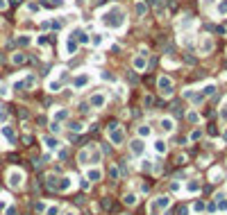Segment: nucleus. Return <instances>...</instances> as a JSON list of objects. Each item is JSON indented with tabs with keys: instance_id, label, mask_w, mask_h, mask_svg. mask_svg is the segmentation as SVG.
I'll return each instance as SVG.
<instances>
[{
	"instance_id": "052dcab7",
	"label": "nucleus",
	"mask_w": 227,
	"mask_h": 215,
	"mask_svg": "<svg viewBox=\"0 0 227 215\" xmlns=\"http://www.w3.org/2000/svg\"><path fill=\"white\" fill-rule=\"evenodd\" d=\"M225 140H227V131H225Z\"/></svg>"
},
{
	"instance_id": "a211bd4d",
	"label": "nucleus",
	"mask_w": 227,
	"mask_h": 215,
	"mask_svg": "<svg viewBox=\"0 0 227 215\" xmlns=\"http://www.w3.org/2000/svg\"><path fill=\"white\" fill-rule=\"evenodd\" d=\"M186 120H188V123H191V125H197V123H200V120H202V116H200V113H197L195 109H191V111L186 113Z\"/></svg>"
},
{
	"instance_id": "8fccbe9b",
	"label": "nucleus",
	"mask_w": 227,
	"mask_h": 215,
	"mask_svg": "<svg viewBox=\"0 0 227 215\" xmlns=\"http://www.w3.org/2000/svg\"><path fill=\"white\" fill-rule=\"evenodd\" d=\"M216 2V0H202V7H204V9H209V5H214Z\"/></svg>"
},
{
	"instance_id": "c756f323",
	"label": "nucleus",
	"mask_w": 227,
	"mask_h": 215,
	"mask_svg": "<svg viewBox=\"0 0 227 215\" xmlns=\"http://www.w3.org/2000/svg\"><path fill=\"white\" fill-rule=\"evenodd\" d=\"M155 152L157 154H166V143L164 140H155Z\"/></svg>"
},
{
	"instance_id": "79ce46f5",
	"label": "nucleus",
	"mask_w": 227,
	"mask_h": 215,
	"mask_svg": "<svg viewBox=\"0 0 227 215\" xmlns=\"http://www.w3.org/2000/svg\"><path fill=\"white\" fill-rule=\"evenodd\" d=\"M118 174H120L118 168H111V170H109V177H111V179H118Z\"/></svg>"
},
{
	"instance_id": "c85d7f7f",
	"label": "nucleus",
	"mask_w": 227,
	"mask_h": 215,
	"mask_svg": "<svg viewBox=\"0 0 227 215\" xmlns=\"http://www.w3.org/2000/svg\"><path fill=\"white\" fill-rule=\"evenodd\" d=\"M155 204L159 206V211H161V209H168V204H170V197H159Z\"/></svg>"
},
{
	"instance_id": "4d7b16f0",
	"label": "nucleus",
	"mask_w": 227,
	"mask_h": 215,
	"mask_svg": "<svg viewBox=\"0 0 227 215\" xmlns=\"http://www.w3.org/2000/svg\"><path fill=\"white\" fill-rule=\"evenodd\" d=\"M7 215H16V209H14V206H11V209H7Z\"/></svg>"
},
{
	"instance_id": "423d86ee",
	"label": "nucleus",
	"mask_w": 227,
	"mask_h": 215,
	"mask_svg": "<svg viewBox=\"0 0 227 215\" xmlns=\"http://www.w3.org/2000/svg\"><path fill=\"white\" fill-rule=\"evenodd\" d=\"M36 86V75H27L25 80H20V82H14V88L20 91V88H34Z\"/></svg>"
},
{
	"instance_id": "ea45409f",
	"label": "nucleus",
	"mask_w": 227,
	"mask_h": 215,
	"mask_svg": "<svg viewBox=\"0 0 227 215\" xmlns=\"http://www.w3.org/2000/svg\"><path fill=\"white\" fill-rule=\"evenodd\" d=\"M68 129H70V131H82V125H79V123H70Z\"/></svg>"
},
{
	"instance_id": "1a4fd4ad",
	"label": "nucleus",
	"mask_w": 227,
	"mask_h": 215,
	"mask_svg": "<svg viewBox=\"0 0 227 215\" xmlns=\"http://www.w3.org/2000/svg\"><path fill=\"white\" fill-rule=\"evenodd\" d=\"M105 104H107L105 93H93V95H91V100H89V106H93V109H102Z\"/></svg>"
},
{
	"instance_id": "5fc2aeb1",
	"label": "nucleus",
	"mask_w": 227,
	"mask_h": 215,
	"mask_svg": "<svg viewBox=\"0 0 227 215\" xmlns=\"http://www.w3.org/2000/svg\"><path fill=\"white\" fill-rule=\"evenodd\" d=\"M50 129H52V131H59L61 127H59V123H52V125H50Z\"/></svg>"
},
{
	"instance_id": "6e6552de",
	"label": "nucleus",
	"mask_w": 227,
	"mask_h": 215,
	"mask_svg": "<svg viewBox=\"0 0 227 215\" xmlns=\"http://www.w3.org/2000/svg\"><path fill=\"white\" fill-rule=\"evenodd\" d=\"M7 179H9L11 188H20V183H23V172L20 170H11L9 174H7Z\"/></svg>"
},
{
	"instance_id": "393cba45",
	"label": "nucleus",
	"mask_w": 227,
	"mask_h": 215,
	"mask_svg": "<svg viewBox=\"0 0 227 215\" xmlns=\"http://www.w3.org/2000/svg\"><path fill=\"white\" fill-rule=\"evenodd\" d=\"M200 93H202L204 97H209V95H214V93H216V84H204Z\"/></svg>"
},
{
	"instance_id": "b1692460",
	"label": "nucleus",
	"mask_w": 227,
	"mask_h": 215,
	"mask_svg": "<svg viewBox=\"0 0 227 215\" xmlns=\"http://www.w3.org/2000/svg\"><path fill=\"white\" fill-rule=\"evenodd\" d=\"M216 14H218V16H227V0H218Z\"/></svg>"
},
{
	"instance_id": "aec40b11",
	"label": "nucleus",
	"mask_w": 227,
	"mask_h": 215,
	"mask_svg": "<svg viewBox=\"0 0 227 215\" xmlns=\"http://www.w3.org/2000/svg\"><path fill=\"white\" fill-rule=\"evenodd\" d=\"M27 61V54L25 52H14L11 54V63H16V66H20V63Z\"/></svg>"
},
{
	"instance_id": "0eeeda50",
	"label": "nucleus",
	"mask_w": 227,
	"mask_h": 215,
	"mask_svg": "<svg viewBox=\"0 0 227 215\" xmlns=\"http://www.w3.org/2000/svg\"><path fill=\"white\" fill-rule=\"evenodd\" d=\"M132 68H134L136 73H143V70L148 68V57H143V54H134V59H132Z\"/></svg>"
},
{
	"instance_id": "58836bf2",
	"label": "nucleus",
	"mask_w": 227,
	"mask_h": 215,
	"mask_svg": "<svg viewBox=\"0 0 227 215\" xmlns=\"http://www.w3.org/2000/svg\"><path fill=\"white\" fill-rule=\"evenodd\" d=\"M79 188H82V190H89L91 188V181H89V179H82V181H79Z\"/></svg>"
},
{
	"instance_id": "5701e85b",
	"label": "nucleus",
	"mask_w": 227,
	"mask_h": 215,
	"mask_svg": "<svg viewBox=\"0 0 227 215\" xmlns=\"http://www.w3.org/2000/svg\"><path fill=\"white\" fill-rule=\"evenodd\" d=\"M2 136H5V138H7V140L11 143V145H14V143H16V134L11 131V127H2Z\"/></svg>"
},
{
	"instance_id": "f8f14e48",
	"label": "nucleus",
	"mask_w": 227,
	"mask_h": 215,
	"mask_svg": "<svg viewBox=\"0 0 227 215\" xmlns=\"http://www.w3.org/2000/svg\"><path fill=\"white\" fill-rule=\"evenodd\" d=\"M70 34L77 39V43H91V37H89V34H86V32L82 30V27H75V30H73Z\"/></svg>"
},
{
	"instance_id": "39448f33",
	"label": "nucleus",
	"mask_w": 227,
	"mask_h": 215,
	"mask_svg": "<svg viewBox=\"0 0 227 215\" xmlns=\"http://www.w3.org/2000/svg\"><path fill=\"white\" fill-rule=\"evenodd\" d=\"M91 80L93 77L89 75V73H79V75H75V80H73V88H84V86H89L91 84Z\"/></svg>"
},
{
	"instance_id": "412c9836",
	"label": "nucleus",
	"mask_w": 227,
	"mask_h": 215,
	"mask_svg": "<svg viewBox=\"0 0 227 215\" xmlns=\"http://www.w3.org/2000/svg\"><path fill=\"white\" fill-rule=\"evenodd\" d=\"M89 149H82V152H79L77 154V163H79V166H89Z\"/></svg>"
},
{
	"instance_id": "49530a36",
	"label": "nucleus",
	"mask_w": 227,
	"mask_h": 215,
	"mask_svg": "<svg viewBox=\"0 0 227 215\" xmlns=\"http://www.w3.org/2000/svg\"><path fill=\"white\" fill-rule=\"evenodd\" d=\"M57 213H59V209H57V206H50V209H48V213H46V215H57Z\"/></svg>"
},
{
	"instance_id": "13d9d810",
	"label": "nucleus",
	"mask_w": 227,
	"mask_h": 215,
	"mask_svg": "<svg viewBox=\"0 0 227 215\" xmlns=\"http://www.w3.org/2000/svg\"><path fill=\"white\" fill-rule=\"evenodd\" d=\"M7 7V0H0V9H5Z\"/></svg>"
},
{
	"instance_id": "2f4dec72",
	"label": "nucleus",
	"mask_w": 227,
	"mask_h": 215,
	"mask_svg": "<svg viewBox=\"0 0 227 215\" xmlns=\"http://www.w3.org/2000/svg\"><path fill=\"white\" fill-rule=\"evenodd\" d=\"M36 43H39L41 48H46L48 43H50V37H48V34H39V39H36Z\"/></svg>"
},
{
	"instance_id": "e433bc0d",
	"label": "nucleus",
	"mask_w": 227,
	"mask_h": 215,
	"mask_svg": "<svg viewBox=\"0 0 227 215\" xmlns=\"http://www.w3.org/2000/svg\"><path fill=\"white\" fill-rule=\"evenodd\" d=\"M188 138H191V140H200V138H202V131H200V129H193Z\"/></svg>"
},
{
	"instance_id": "a18cd8bd",
	"label": "nucleus",
	"mask_w": 227,
	"mask_h": 215,
	"mask_svg": "<svg viewBox=\"0 0 227 215\" xmlns=\"http://www.w3.org/2000/svg\"><path fill=\"white\" fill-rule=\"evenodd\" d=\"M100 77H102V80H107V82H114V75L111 73H100Z\"/></svg>"
},
{
	"instance_id": "bf43d9fd",
	"label": "nucleus",
	"mask_w": 227,
	"mask_h": 215,
	"mask_svg": "<svg viewBox=\"0 0 227 215\" xmlns=\"http://www.w3.org/2000/svg\"><path fill=\"white\" fill-rule=\"evenodd\" d=\"M66 215H75V213H73V211H68V213H66Z\"/></svg>"
},
{
	"instance_id": "7c9ffc66",
	"label": "nucleus",
	"mask_w": 227,
	"mask_h": 215,
	"mask_svg": "<svg viewBox=\"0 0 227 215\" xmlns=\"http://www.w3.org/2000/svg\"><path fill=\"white\" fill-rule=\"evenodd\" d=\"M123 202H125L127 206H134V204H136V195H134V192H127V195H125V199H123Z\"/></svg>"
},
{
	"instance_id": "6ab92c4d",
	"label": "nucleus",
	"mask_w": 227,
	"mask_h": 215,
	"mask_svg": "<svg viewBox=\"0 0 227 215\" xmlns=\"http://www.w3.org/2000/svg\"><path fill=\"white\" fill-rule=\"evenodd\" d=\"M66 118H68V109H57L52 113V120H55V123H61V120H66Z\"/></svg>"
},
{
	"instance_id": "f03ea898",
	"label": "nucleus",
	"mask_w": 227,
	"mask_h": 215,
	"mask_svg": "<svg viewBox=\"0 0 227 215\" xmlns=\"http://www.w3.org/2000/svg\"><path fill=\"white\" fill-rule=\"evenodd\" d=\"M107 134H109V140L114 143V145H123L125 143V131L120 129V125L118 123H111L107 127Z\"/></svg>"
},
{
	"instance_id": "603ef678",
	"label": "nucleus",
	"mask_w": 227,
	"mask_h": 215,
	"mask_svg": "<svg viewBox=\"0 0 227 215\" xmlns=\"http://www.w3.org/2000/svg\"><path fill=\"white\" fill-rule=\"evenodd\" d=\"M220 116H223V118H227V104H223V106H220Z\"/></svg>"
},
{
	"instance_id": "f3484780",
	"label": "nucleus",
	"mask_w": 227,
	"mask_h": 215,
	"mask_svg": "<svg viewBox=\"0 0 227 215\" xmlns=\"http://www.w3.org/2000/svg\"><path fill=\"white\" fill-rule=\"evenodd\" d=\"M43 143H46L48 149H57V147H59V140H57L55 136H43Z\"/></svg>"
},
{
	"instance_id": "a878e982",
	"label": "nucleus",
	"mask_w": 227,
	"mask_h": 215,
	"mask_svg": "<svg viewBox=\"0 0 227 215\" xmlns=\"http://www.w3.org/2000/svg\"><path fill=\"white\" fill-rule=\"evenodd\" d=\"M46 183H48V188H55V190H57V183H59V177H57V174H48V177H46Z\"/></svg>"
},
{
	"instance_id": "c03bdc74",
	"label": "nucleus",
	"mask_w": 227,
	"mask_h": 215,
	"mask_svg": "<svg viewBox=\"0 0 227 215\" xmlns=\"http://www.w3.org/2000/svg\"><path fill=\"white\" fill-rule=\"evenodd\" d=\"M150 215H159V206H157L155 202L150 204Z\"/></svg>"
},
{
	"instance_id": "20e7f679",
	"label": "nucleus",
	"mask_w": 227,
	"mask_h": 215,
	"mask_svg": "<svg viewBox=\"0 0 227 215\" xmlns=\"http://www.w3.org/2000/svg\"><path fill=\"white\" fill-rule=\"evenodd\" d=\"M77 48H79V43H77V39L73 37H66V41H64V57H73L77 52Z\"/></svg>"
},
{
	"instance_id": "f257e3e1",
	"label": "nucleus",
	"mask_w": 227,
	"mask_h": 215,
	"mask_svg": "<svg viewBox=\"0 0 227 215\" xmlns=\"http://www.w3.org/2000/svg\"><path fill=\"white\" fill-rule=\"evenodd\" d=\"M100 25L107 30H120L125 25V11L120 7H109L107 11L100 14Z\"/></svg>"
},
{
	"instance_id": "dca6fc26",
	"label": "nucleus",
	"mask_w": 227,
	"mask_h": 215,
	"mask_svg": "<svg viewBox=\"0 0 227 215\" xmlns=\"http://www.w3.org/2000/svg\"><path fill=\"white\" fill-rule=\"evenodd\" d=\"M30 43H32L30 34H18V37H16V45H20V48H27Z\"/></svg>"
},
{
	"instance_id": "ddd939ff",
	"label": "nucleus",
	"mask_w": 227,
	"mask_h": 215,
	"mask_svg": "<svg viewBox=\"0 0 227 215\" xmlns=\"http://www.w3.org/2000/svg\"><path fill=\"white\" fill-rule=\"evenodd\" d=\"M70 188H73V177H61L59 183H57V190L66 192V190H70Z\"/></svg>"
},
{
	"instance_id": "473e14b6",
	"label": "nucleus",
	"mask_w": 227,
	"mask_h": 215,
	"mask_svg": "<svg viewBox=\"0 0 227 215\" xmlns=\"http://www.w3.org/2000/svg\"><path fill=\"white\" fill-rule=\"evenodd\" d=\"M148 7H155V9L161 11L164 9V0H148Z\"/></svg>"
},
{
	"instance_id": "4468645a",
	"label": "nucleus",
	"mask_w": 227,
	"mask_h": 215,
	"mask_svg": "<svg viewBox=\"0 0 227 215\" xmlns=\"http://www.w3.org/2000/svg\"><path fill=\"white\" fill-rule=\"evenodd\" d=\"M159 127H161L164 134H170L175 129V123H173V118H161V120H159Z\"/></svg>"
},
{
	"instance_id": "3c124183",
	"label": "nucleus",
	"mask_w": 227,
	"mask_h": 215,
	"mask_svg": "<svg viewBox=\"0 0 227 215\" xmlns=\"http://www.w3.org/2000/svg\"><path fill=\"white\" fill-rule=\"evenodd\" d=\"M0 95H2V97H7V95H9V91H7V86H0Z\"/></svg>"
},
{
	"instance_id": "9d476101",
	"label": "nucleus",
	"mask_w": 227,
	"mask_h": 215,
	"mask_svg": "<svg viewBox=\"0 0 227 215\" xmlns=\"http://www.w3.org/2000/svg\"><path fill=\"white\" fill-rule=\"evenodd\" d=\"M211 50H214V39H211L209 34H204L200 39V54H209Z\"/></svg>"
},
{
	"instance_id": "4be33fe9",
	"label": "nucleus",
	"mask_w": 227,
	"mask_h": 215,
	"mask_svg": "<svg viewBox=\"0 0 227 215\" xmlns=\"http://www.w3.org/2000/svg\"><path fill=\"white\" fill-rule=\"evenodd\" d=\"M48 91L50 93H59L61 91V80H50L48 82Z\"/></svg>"
},
{
	"instance_id": "37998d69",
	"label": "nucleus",
	"mask_w": 227,
	"mask_h": 215,
	"mask_svg": "<svg viewBox=\"0 0 227 215\" xmlns=\"http://www.w3.org/2000/svg\"><path fill=\"white\" fill-rule=\"evenodd\" d=\"M27 9H30L32 14H36V11H39V9H41V7H39V5H36V2H30V5H27Z\"/></svg>"
},
{
	"instance_id": "72a5a7b5",
	"label": "nucleus",
	"mask_w": 227,
	"mask_h": 215,
	"mask_svg": "<svg viewBox=\"0 0 227 215\" xmlns=\"http://www.w3.org/2000/svg\"><path fill=\"white\" fill-rule=\"evenodd\" d=\"M102 41H105V37H102V34H93V37H91V43H93V45H102Z\"/></svg>"
},
{
	"instance_id": "f704fd0d",
	"label": "nucleus",
	"mask_w": 227,
	"mask_h": 215,
	"mask_svg": "<svg viewBox=\"0 0 227 215\" xmlns=\"http://www.w3.org/2000/svg\"><path fill=\"white\" fill-rule=\"evenodd\" d=\"M89 163H93V166H96V163H100V152H98V149H93V154L89 156Z\"/></svg>"
},
{
	"instance_id": "9b49d317",
	"label": "nucleus",
	"mask_w": 227,
	"mask_h": 215,
	"mask_svg": "<svg viewBox=\"0 0 227 215\" xmlns=\"http://www.w3.org/2000/svg\"><path fill=\"white\" fill-rule=\"evenodd\" d=\"M129 149H132V154L134 156H141L143 152H145V143H143V138H134L129 143Z\"/></svg>"
},
{
	"instance_id": "c9c22d12",
	"label": "nucleus",
	"mask_w": 227,
	"mask_h": 215,
	"mask_svg": "<svg viewBox=\"0 0 227 215\" xmlns=\"http://www.w3.org/2000/svg\"><path fill=\"white\" fill-rule=\"evenodd\" d=\"M191 23H195V20H193V18H191V16L186 14V16H182V23H179V25H182V27H188Z\"/></svg>"
},
{
	"instance_id": "a19ab883",
	"label": "nucleus",
	"mask_w": 227,
	"mask_h": 215,
	"mask_svg": "<svg viewBox=\"0 0 227 215\" xmlns=\"http://www.w3.org/2000/svg\"><path fill=\"white\" fill-rule=\"evenodd\" d=\"M218 209H220V211H227V199H225V197L218 199Z\"/></svg>"
},
{
	"instance_id": "09e8293b",
	"label": "nucleus",
	"mask_w": 227,
	"mask_h": 215,
	"mask_svg": "<svg viewBox=\"0 0 227 215\" xmlns=\"http://www.w3.org/2000/svg\"><path fill=\"white\" fill-rule=\"evenodd\" d=\"M143 104H145V106H152V97L145 95V97H143Z\"/></svg>"
},
{
	"instance_id": "bb28decb",
	"label": "nucleus",
	"mask_w": 227,
	"mask_h": 215,
	"mask_svg": "<svg viewBox=\"0 0 227 215\" xmlns=\"http://www.w3.org/2000/svg\"><path fill=\"white\" fill-rule=\"evenodd\" d=\"M100 177H102V172H100L98 168H91V170H89V174H86V179H89V181H98Z\"/></svg>"
},
{
	"instance_id": "cd10ccee",
	"label": "nucleus",
	"mask_w": 227,
	"mask_h": 215,
	"mask_svg": "<svg viewBox=\"0 0 227 215\" xmlns=\"http://www.w3.org/2000/svg\"><path fill=\"white\" fill-rule=\"evenodd\" d=\"M186 190L188 192H197L200 190V181H197V179H191V181L186 183Z\"/></svg>"
},
{
	"instance_id": "6e6d98bb",
	"label": "nucleus",
	"mask_w": 227,
	"mask_h": 215,
	"mask_svg": "<svg viewBox=\"0 0 227 215\" xmlns=\"http://www.w3.org/2000/svg\"><path fill=\"white\" fill-rule=\"evenodd\" d=\"M193 209H195V211H202V209H204V204H202V202H195Z\"/></svg>"
},
{
	"instance_id": "7ed1b4c3",
	"label": "nucleus",
	"mask_w": 227,
	"mask_h": 215,
	"mask_svg": "<svg viewBox=\"0 0 227 215\" xmlns=\"http://www.w3.org/2000/svg\"><path fill=\"white\" fill-rule=\"evenodd\" d=\"M157 88H159V93H161L164 97H170L173 93H175V84H173V80L168 75H161L157 80Z\"/></svg>"
},
{
	"instance_id": "864d4df0",
	"label": "nucleus",
	"mask_w": 227,
	"mask_h": 215,
	"mask_svg": "<svg viewBox=\"0 0 227 215\" xmlns=\"http://www.w3.org/2000/svg\"><path fill=\"white\" fill-rule=\"evenodd\" d=\"M102 206H105V209L109 211V209H111V202H109V199H102Z\"/></svg>"
},
{
	"instance_id": "4c0bfd02",
	"label": "nucleus",
	"mask_w": 227,
	"mask_h": 215,
	"mask_svg": "<svg viewBox=\"0 0 227 215\" xmlns=\"http://www.w3.org/2000/svg\"><path fill=\"white\" fill-rule=\"evenodd\" d=\"M138 136H150V127L148 125H141V127H138Z\"/></svg>"
},
{
	"instance_id": "de8ad7c7",
	"label": "nucleus",
	"mask_w": 227,
	"mask_h": 215,
	"mask_svg": "<svg viewBox=\"0 0 227 215\" xmlns=\"http://www.w3.org/2000/svg\"><path fill=\"white\" fill-rule=\"evenodd\" d=\"M177 215H188V209H186V206H179V209H177Z\"/></svg>"
},
{
	"instance_id": "2eb2a0df",
	"label": "nucleus",
	"mask_w": 227,
	"mask_h": 215,
	"mask_svg": "<svg viewBox=\"0 0 227 215\" xmlns=\"http://www.w3.org/2000/svg\"><path fill=\"white\" fill-rule=\"evenodd\" d=\"M134 11H136L138 18L145 16V14H148V2H145V0H136V2H134Z\"/></svg>"
}]
</instances>
